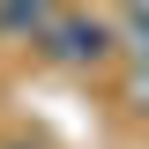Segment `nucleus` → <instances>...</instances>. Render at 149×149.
<instances>
[{"label": "nucleus", "mask_w": 149, "mask_h": 149, "mask_svg": "<svg viewBox=\"0 0 149 149\" xmlns=\"http://www.w3.org/2000/svg\"><path fill=\"white\" fill-rule=\"evenodd\" d=\"M37 37H45V52H52L60 67H97V60L112 52V22H97V15H60Z\"/></svg>", "instance_id": "1"}, {"label": "nucleus", "mask_w": 149, "mask_h": 149, "mask_svg": "<svg viewBox=\"0 0 149 149\" xmlns=\"http://www.w3.org/2000/svg\"><path fill=\"white\" fill-rule=\"evenodd\" d=\"M52 22V0H0V30L8 37H37Z\"/></svg>", "instance_id": "2"}]
</instances>
